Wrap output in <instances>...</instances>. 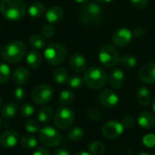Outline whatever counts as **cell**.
<instances>
[{
	"label": "cell",
	"mask_w": 155,
	"mask_h": 155,
	"mask_svg": "<svg viewBox=\"0 0 155 155\" xmlns=\"http://www.w3.org/2000/svg\"><path fill=\"white\" fill-rule=\"evenodd\" d=\"M78 16L80 21L87 26L99 25L104 18V12L98 3L88 2L79 10Z\"/></svg>",
	"instance_id": "obj_1"
},
{
	"label": "cell",
	"mask_w": 155,
	"mask_h": 155,
	"mask_svg": "<svg viewBox=\"0 0 155 155\" xmlns=\"http://www.w3.org/2000/svg\"><path fill=\"white\" fill-rule=\"evenodd\" d=\"M26 12V5L22 0H1L0 13L10 21H19Z\"/></svg>",
	"instance_id": "obj_2"
},
{
	"label": "cell",
	"mask_w": 155,
	"mask_h": 155,
	"mask_svg": "<svg viewBox=\"0 0 155 155\" xmlns=\"http://www.w3.org/2000/svg\"><path fill=\"white\" fill-rule=\"evenodd\" d=\"M108 80V76L104 68L98 65H93L88 68L84 74V81L87 87L93 90L103 88Z\"/></svg>",
	"instance_id": "obj_3"
},
{
	"label": "cell",
	"mask_w": 155,
	"mask_h": 155,
	"mask_svg": "<svg viewBox=\"0 0 155 155\" xmlns=\"http://www.w3.org/2000/svg\"><path fill=\"white\" fill-rule=\"evenodd\" d=\"M26 54V47L21 41H13L2 48L1 55L9 64H17L23 60Z\"/></svg>",
	"instance_id": "obj_4"
},
{
	"label": "cell",
	"mask_w": 155,
	"mask_h": 155,
	"mask_svg": "<svg viewBox=\"0 0 155 155\" xmlns=\"http://www.w3.org/2000/svg\"><path fill=\"white\" fill-rule=\"evenodd\" d=\"M67 52L65 47L58 43H51L45 50L44 56L51 65H59L66 59Z\"/></svg>",
	"instance_id": "obj_5"
},
{
	"label": "cell",
	"mask_w": 155,
	"mask_h": 155,
	"mask_svg": "<svg viewBox=\"0 0 155 155\" xmlns=\"http://www.w3.org/2000/svg\"><path fill=\"white\" fill-rule=\"evenodd\" d=\"M38 139L45 147H56L61 142L60 133L52 126H44L38 132Z\"/></svg>",
	"instance_id": "obj_6"
},
{
	"label": "cell",
	"mask_w": 155,
	"mask_h": 155,
	"mask_svg": "<svg viewBox=\"0 0 155 155\" xmlns=\"http://www.w3.org/2000/svg\"><path fill=\"white\" fill-rule=\"evenodd\" d=\"M54 125L60 130H65L72 126L74 122V111L65 106H60L54 114Z\"/></svg>",
	"instance_id": "obj_7"
},
{
	"label": "cell",
	"mask_w": 155,
	"mask_h": 155,
	"mask_svg": "<svg viewBox=\"0 0 155 155\" xmlns=\"http://www.w3.org/2000/svg\"><path fill=\"white\" fill-rule=\"evenodd\" d=\"M120 59V54L114 45L105 44L102 46L99 52V60L103 65L105 67H114L119 63Z\"/></svg>",
	"instance_id": "obj_8"
},
{
	"label": "cell",
	"mask_w": 155,
	"mask_h": 155,
	"mask_svg": "<svg viewBox=\"0 0 155 155\" xmlns=\"http://www.w3.org/2000/svg\"><path fill=\"white\" fill-rule=\"evenodd\" d=\"M54 91L53 88L46 84H42L37 85L32 92V100L39 105L48 104L53 98Z\"/></svg>",
	"instance_id": "obj_9"
},
{
	"label": "cell",
	"mask_w": 155,
	"mask_h": 155,
	"mask_svg": "<svg viewBox=\"0 0 155 155\" xmlns=\"http://www.w3.org/2000/svg\"><path fill=\"white\" fill-rule=\"evenodd\" d=\"M133 39V32L126 27H121L117 29L113 36L112 41L115 46L118 47H124L128 45Z\"/></svg>",
	"instance_id": "obj_10"
},
{
	"label": "cell",
	"mask_w": 155,
	"mask_h": 155,
	"mask_svg": "<svg viewBox=\"0 0 155 155\" xmlns=\"http://www.w3.org/2000/svg\"><path fill=\"white\" fill-rule=\"evenodd\" d=\"M124 127L117 121H110L104 124L102 128L103 135L108 139H116L124 133Z\"/></svg>",
	"instance_id": "obj_11"
},
{
	"label": "cell",
	"mask_w": 155,
	"mask_h": 155,
	"mask_svg": "<svg viewBox=\"0 0 155 155\" xmlns=\"http://www.w3.org/2000/svg\"><path fill=\"white\" fill-rule=\"evenodd\" d=\"M99 100L102 105L106 108H114L119 103V97L115 92L110 89L103 90L99 94Z\"/></svg>",
	"instance_id": "obj_12"
},
{
	"label": "cell",
	"mask_w": 155,
	"mask_h": 155,
	"mask_svg": "<svg viewBox=\"0 0 155 155\" xmlns=\"http://www.w3.org/2000/svg\"><path fill=\"white\" fill-rule=\"evenodd\" d=\"M139 78L144 84H155L154 63H148L143 64L139 71Z\"/></svg>",
	"instance_id": "obj_13"
},
{
	"label": "cell",
	"mask_w": 155,
	"mask_h": 155,
	"mask_svg": "<svg viewBox=\"0 0 155 155\" xmlns=\"http://www.w3.org/2000/svg\"><path fill=\"white\" fill-rule=\"evenodd\" d=\"M20 140V136L17 132L9 130L4 132L0 135V143L5 149H11L15 147Z\"/></svg>",
	"instance_id": "obj_14"
},
{
	"label": "cell",
	"mask_w": 155,
	"mask_h": 155,
	"mask_svg": "<svg viewBox=\"0 0 155 155\" xmlns=\"http://www.w3.org/2000/svg\"><path fill=\"white\" fill-rule=\"evenodd\" d=\"M124 79H125L124 73L123 72V70H121L119 68H115V69L112 70V72L110 73V74L108 76L109 84L114 89L121 88L124 83Z\"/></svg>",
	"instance_id": "obj_15"
},
{
	"label": "cell",
	"mask_w": 155,
	"mask_h": 155,
	"mask_svg": "<svg viewBox=\"0 0 155 155\" xmlns=\"http://www.w3.org/2000/svg\"><path fill=\"white\" fill-rule=\"evenodd\" d=\"M12 81L16 85L25 84L30 78V71L26 67H18L12 74Z\"/></svg>",
	"instance_id": "obj_16"
},
{
	"label": "cell",
	"mask_w": 155,
	"mask_h": 155,
	"mask_svg": "<svg viewBox=\"0 0 155 155\" xmlns=\"http://www.w3.org/2000/svg\"><path fill=\"white\" fill-rule=\"evenodd\" d=\"M70 67L75 73H82L85 70L87 63L84 55L80 54H74L69 60Z\"/></svg>",
	"instance_id": "obj_17"
},
{
	"label": "cell",
	"mask_w": 155,
	"mask_h": 155,
	"mask_svg": "<svg viewBox=\"0 0 155 155\" xmlns=\"http://www.w3.org/2000/svg\"><path fill=\"white\" fill-rule=\"evenodd\" d=\"M64 17V9L59 5L51 6L45 14V19L49 24H55Z\"/></svg>",
	"instance_id": "obj_18"
},
{
	"label": "cell",
	"mask_w": 155,
	"mask_h": 155,
	"mask_svg": "<svg viewBox=\"0 0 155 155\" xmlns=\"http://www.w3.org/2000/svg\"><path fill=\"white\" fill-rule=\"evenodd\" d=\"M138 124L143 129H153L155 126V115L150 112H143L138 116Z\"/></svg>",
	"instance_id": "obj_19"
},
{
	"label": "cell",
	"mask_w": 155,
	"mask_h": 155,
	"mask_svg": "<svg viewBox=\"0 0 155 155\" xmlns=\"http://www.w3.org/2000/svg\"><path fill=\"white\" fill-rule=\"evenodd\" d=\"M25 60H26V64H28L29 67L35 69L40 66V64L42 63V56L38 51L31 50L26 54Z\"/></svg>",
	"instance_id": "obj_20"
},
{
	"label": "cell",
	"mask_w": 155,
	"mask_h": 155,
	"mask_svg": "<svg viewBox=\"0 0 155 155\" xmlns=\"http://www.w3.org/2000/svg\"><path fill=\"white\" fill-rule=\"evenodd\" d=\"M137 100L143 106H148L152 103V94L145 86L139 87L137 91Z\"/></svg>",
	"instance_id": "obj_21"
},
{
	"label": "cell",
	"mask_w": 155,
	"mask_h": 155,
	"mask_svg": "<svg viewBox=\"0 0 155 155\" xmlns=\"http://www.w3.org/2000/svg\"><path fill=\"white\" fill-rule=\"evenodd\" d=\"M16 114H17V105L13 102L5 103L1 109V114L6 120H10L14 118L16 115Z\"/></svg>",
	"instance_id": "obj_22"
},
{
	"label": "cell",
	"mask_w": 155,
	"mask_h": 155,
	"mask_svg": "<svg viewBox=\"0 0 155 155\" xmlns=\"http://www.w3.org/2000/svg\"><path fill=\"white\" fill-rule=\"evenodd\" d=\"M54 116V112L53 109L50 106H43L40 108L37 114V119L40 123L46 124L49 123Z\"/></svg>",
	"instance_id": "obj_23"
},
{
	"label": "cell",
	"mask_w": 155,
	"mask_h": 155,
	"mask_svg": "<svg viewBox=\"0 0 155 155\" xmlns=\"http://www.w3.org/2000/svg\"><path fill=\"white\" fill-rule=\"evenodd\" d=\"M69 77L68 72L65 68L64 67H58L54 70L53 72V78L55 83L59 84H63L67 82Z\"/></svg>",
	"instance_id": "obj_24"
},
{
	"label": "cell",
	"mask_w": 155,
	"mask_h": 155,
	"mask_svg": "<svg viewBox=\"0 0 155 155\" xmlns=\"http://www.w3.org/2000/svg\"><path fill=\"white\" fill-rule=\"evenodd\" d=\"M45 11V6L41 2H35L28 7V14L32 17H41Z\"/></svg>",
	"instance_id": "obj_25"
},
{
	"label": "cell",
	"mask_w": 155,
	"mask_h": 155,
	"mask_svg": "<svg viewBox=\"0 0 155 155\" xmlns=\"http://www.w3.org/2000/svg\"><path fill=\"white\" fill-rule=\"evenodd\" d=\"M21 146L25 150H32L37 145V139L32 134H24L21 137Z\"/></svg>",
	"instance_id": "obj_26"
},
{
	"label": "cell",
	"mask_w": 155,
	"mask_h": 155,
	"mask_svg": "<svg viewBox=\"0 0 155 155\" xmlns=\"http://www.w3.org/2000/svg\"><path fill=\"white\" fill-rule=\"evenodd\" d=\"M88 150L93 155H103L105 152V146L99 141H93L88 144Z\"/></svg>",
	"instance_id": "obj_27"
},
{
	"label": "cell",
	"mask_w": 155,
	"mask_h": 155,
	"mask_svg": "<svg viewBox=\"0 0 155 155\" xmlns=\"http://www.w3.org/2000/svg\"><path fill=\"white\" fill-rule=\"evenodd\" d=\"M120 62H121L122 66L126 69H132V68L135 67V65L137 64V60H136L135 56H134L133 54H124L120 59Z\"/></svg>",
	"instance_id": "obj_28"
},
{
	"label": "cell",
	"mask_w": 155,
	"mask_h": 155,
	"mask_svg": "<svg viewBox=\"0 0 155 155\" xmlns=\"http://www.w3.org/2000/svg\"><path fill=\"white\" fill-rule=\"evenodd\" d=\"M29 44L33 48H35L36 50H40V49H43L45 47V40L40 35H33L29 38Z\"/></svg>",
	"instance_id": "obj_29"
},
{
	"label": "cell",
	"mask_w": 155,
	"mask_h": 155,
	"mask_svg": "<svg viewBox=\"0 0 155 155\" xmlns=\"http://www.w3.org/2000/svg\"><path fill=\"white\" fill-rule=\"evenodd\" d=\"M84 134V133L83 129H81L78 126H75V127H73V128H71L69 130L67 135H68V138L72 142L77 143V142H79V141H81L83 139Z\"/></svg>",
	"instance_id": "obj_30"
},
{
	"label": "cell",
	"mask_w": 155,
	"mask_h": 155,
	"mask_svg": "<svg viewBox=\"0 0 155 155\" xmlns=\"http://www.w3.org/2000/svg\"><path fill=\"white\" fill-rule=\"evenodd\" d=\"M11 77V71L9 66L5 64L0 62V84H6Z\"/></svg>",
	"instance_id": "obj_31"
},
{
	"label": "cell",
	"mask_w": 155,
	"mask_h": 155,
	"mask_svg": "<svg viewBox=\"0 0 155 155\" xmlns=\"http://www.w3.org/2000/svg\"><path fill=\"white\" fill-rule=\"evenodd\" d=\"M74 94L72 91L69 90H64L60 95H59V103L62 105H68L74 102Z\"/></svg>",
	"instance_id": "obj_32"
},
{
	"label": "cell",
	"mask_w": 155,
	"mask_h": 155,
	"mask_svg": "<svg viewBox=\"0 0 155 155\" xmlns=\"http://www.w3.org/2000/svg\"><path fill=\"white\" fill-rule=\"evenodd\" d=\"M66 83L69 87L73 89H79L83 86V84H84V78H82L81 76L74 74L68 77V80Z\"/></svg>",
	"instance_id": "obj_33"
},
{
	"label": "cell",
	"mask_w": 155,
	"mask_h": 155,
	"mask_svg": "<svg viewBox=\"0 0 155 155\" xmlns=\"http://www.w3.org/2000/svg\"><path fill=\"white\" fill-rule=\"evenodd\" d=\"M25 127L27 133L29 134H35V133H38L40 128H39V124L34 120V119H29L25 122Z\"/></svg>",
	"instance_id": "obj_34"
},
{
	"label": "cell",
	"mask_w": 155,
	"mask_h": 155,
	"mask_svg": "<svg viewBox=\"0 0 155 155\" xmlns=\"http://www.w3.org/2000/svg\"><path fill=\"white\" fill-rule=\"evenodd\" d=\"M35 113V107L32 104L30 103H25L21 106L20 109V114L22 116L24 117H29L31 115H33V114Z\"/></svg>",
	"instance_id": "obj_35"
},
{
	"label": "cell",
	"mask_w": 155,
	"mask_h": 155,
	"mask_svg": "<svg viewBox=\"0 0 155 155\" xmlns=\"http://www.w3.org/2000/svg\"><path fill=\"white\" fill-rule=\"evenodd\" d=\"M143 143L144 146L148 148L155 147V134H148L143 138Z\"/></svg>",
	"instance_id": "obj_36"
},
{
	"label": "cell",
	"mask_w": 155,
	"mask_h": 155,
	"mask_svg": "<svg viewBox=\"0 0 155 155\" xmlns=\"http://www.w3.org/2000/svg\"><path fill=\"white\" fill-rule=\"evenodd\" d=\"M87 115L94 121H101L103 118V114L99 111L96 110L95 108H89L87 109Z\"/></svg>",
	"instance_id": "obj_37"
},
{
	"label": "cell",
	"mask_w": 155,
	"mask_h": 155,
	"mask_svg": "<svg viewBox=\"0 0 155 155\" xmlns=\"http://www.w3.org/2000/svg\"><path fill=\"white\" fill-rule=\"evenodd\" d=\"M54 33H55V29H54V27L51 24L44 25V27H43V29H42V34H43V35H44L45 37H47V38L52 37V36L54 35Z\"/></svg>",
	"instance_id": "obj_38"
},
{
	"label": "cell",
	"mask_w": 155,
	"mask_h": 155,
	"mask_svg": "<svg viewBox=\"0 0 155 155\" xmlns=\"http://www.w3.org/2000/svg\"><path fill=\"white\" fill-rule=\"evenodd\" d=\"M121 124H123V126L124 128H132L135 124V120L131 115H125V116L123 117Z\"/></svg>",
	"instance_id": "obj_39"
},
{
	"label": "cell",
	"mask_w": 155,
	"mask_h": 155,
	"mask_svg": "<svg viewBox=\"0 0 155 155\" xmlns=\"http://www.w3.org/2000/svg\"><path fill=\"white\" fill-rule=\"evenodd\" d=\"M13 95H14V97H15V100H17V101H22V100H24V98H25V89H24L23 87L18 86V87H16V88L14 90Z\"/></svg>",
	"instance_id": "obj_40"
},
{
	"label": "cell",
	"mask_w": 155,
	"mask_h": 155,
	"mask_svg": "<svg viewBox=\"0 0 155 155\" xmlns=\"http://www.w3.org/2000/svg\"><path fill=\"white\" fill-rule=\"evenodd\" d=\"M145 35V30L143 26H136L133 31V35L135 38H142Z\"/></svg>",
	"instance_id": "obj_41"
},
{
	"label": "cell",
	"mask_w": 155,
	"mask_h": 155,
	"mask_svg": "<svg viewBox=\"0 0 155 155\" xmlns=\"http://www.w3.org/2000/svg\"><path fill=\"white\" fill-rule=\"evenodd\" d=\"M149 0H131L132 5L137 9H143L148 4Z\"/></svg>",
	"instance_id": "obj_42"
},
{
	"label": "cell",
	"mask_w": 155,
	"mask_h": 155,
	"mask_svg": "<svg viewBox=\"0 0 155 155\" xmlns=\"http://www.w3.org/2000/svg\"><path fill=\"white\" fill-rule=\"evenodd\" d=\"M33 155H52V153H50L49 150H47L45 148H43V147H40V148H37L33 153Z\"/></svg>",
	"instance_id": "obj_43"
},
{
	"label": "cell",
	"mask_w": 155,
	"mask_h": 155,
	"mask_svg": "<svg viewBox=\"0 0 155 155\" xmlns=\"http://www.w3.org/2000/svg\"><path fill=\"white\" fill-rule=\"evenodd\" d=\"M54 155H71L70 154V152L64 148H59V149H56L54 153Z\"/></svg>",
	"instance_id": "obj_44"
},
{
	"label": "cell",
	"mask_w": 155,
	"mask_h": 155,
	"mask_svg": "<svg viewBox=\"0 0 155 155\" xmlns=\"http://www.w3.org/2000/svg\"><path fill=\"white\" fill-rule=\"evenodd\" d=\"M95 1L98 4H107V3H110V2H112L114 0H95Z\"/></svg>",
	"instance_id": "obj_45"
},
{
	"label": "cell",
	"mask_w": 155,
	"mask_h": 155,
	"mask_svg": "<svg viewBox=\"0 0 155 155\" xmlns=\"http://www.w3.org/2000/svg\"><path fill=\"white\" fill-rule=\"evenodd\" d=\"M74 155H93L90 153H87V152H84V151H81V152H78L76 153Z\"/></svg>",
	"instance_id": "obj_46"
},
{
	"label": "cell",
	"mask_w": 155,
	"mask_h": 155,
	"mask_svg": "<svg viewBox=\"0 0 155 155\" xmlns=\"http://www.w3.org/2000/svg\"><path fill=\"white\" fill-rule=\"evenodd\" d=\"M75 3H78V4H83V5H84V4H86V3H88L89 2V0H74Z\"/></svg>",
	"instance_id": "obj_47"
},
{
	"label": "cell",
	"mask_w": 155,
	"mask_h": 155,
	"mask_svg": "<svg viewBox=\"0 0 155 155\" xmlns=\"http://www.w3.org/2000/svg\"><path fill=\"white\" fill-rule=\"evenodd\" d=\"M152 106H153V112L155 113V97L153 98V102H152Z\"/></svg>",
	"instance_id": "obj_48"
},
{
	"label": "cell",
	"mask_w": 155,
	"mask_h": 155,
	"mask_svg": "<svg viewBox=\"0 0 155 155\" xmlns=\"http://www.w3.org/2000/svg\"><path fill=\"white\" fill-rule=\"evenodd\" d=\"M138 155H152V154H150V153H139Z\"/></svg>",
	"instance_id": "obj_49"
},
{
	"label": "cell",
	"mask_w": 155,
	"mask_h": 155,
	"mask_svg": "<svg viewBox=\"0 0 155 155\" xmlns=\"http://www.w3.org/2000/svg\"><path fill=\"white\" fill-rule=\"evenodd\" d=\"M1 124H2V121H1V118H0V127H1Z\"/></svg>",
	"instance_id": "obj_50"
},
{
	"label": "cell",
	"mask_w": 155,
	"mask_h": 155,
	"mask_svg": "<svg viewBox=\"0 0 155 155\" xmlns=\"http://www.w3.org/2000/svg\"><path fill=\"white\" fill-rule=\"evenodd\" d=\"M1 51H2V47H1V45H0V53H1Z\"/></svg>",
	"instance_id": "obj_51"
},
{
	"label": "cell",
	"mask_w": 155,
	"mask_h": 155,
	"mask_svg": "<svg viewBox=\"0 0 155 155\" xmlns=\"http://www.w3.org/2000/svg\"><path fill=\"white\" fill-rule=\"evenodd\" d=\"M0 107H1V97H0Z\"/></svg>",
	"instance_id": "obj_52"
}]
</instances>
